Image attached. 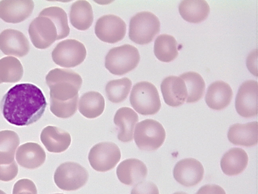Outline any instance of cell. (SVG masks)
<instances>
[{
	"mask_svg": "<svg viewBox=\"0 0 258 194\" xmlns=\"http://www.w3.org/2000/svg\"><path fill=\"white\" fill-rule=\"evenodd\" d=\"M47 106L45 97L37 86L16 85L4 96L1 109L4 118L17 126L30 125L39 120Z\"/></svg>",
	"mask_w": 258,
	"mask_h": 194,
	"instance_id": "cell-1",
	"label": "cell"
},
{
	"mask_svg": "<svg viewBox=\"0 0 258 194\" xmlns=\"http://www.w3.org/2000/svg\"><path fill=\"white\" fill-rule=\"evenodd\" d=\"M46 83L50 90V111L53 114L60 118L74 116L77 111L82 77L74 71L56 68L48 73Z\"/></svg>",
	"mask_w": 258,
	"mask_h": 194,
	"instance_id": "cell-2",
	"label": "cell"
},
{
	"mask_svg": "<svg viewBox=\"0 0 258 194\" xmlns=\"http://www.w3.org/2000/svg\"><path fill=\"white\" fill-rule=\"evenodd\" d=\"M70 32L67 14L59 7L45 8L29 28L31 42L39 50H45L56 40L67 37Z\"/></svg>",
	"mask_w": 258,
	"mask_h": 194,
	"instance_id": "cell-3",
	"label": "cell"
},
{
	"mask_svg": "<svg viewBox=\"0 0 258 194\" xmlns=\"http://www.w3.org/2000/svg\"><path fill=\"white\" fill-rule=\"evenodd\" d=\"M20 143V137L16 132L0 131V180L2 181H12L18 174L15 155Z\"/></svg>",
	"mask_w": 258,
	"mask_h": 194,
	"instance_id": "cell-4",
	"label": "cell"
},
{
	"mask_svg": "<svg viewBox=\"0 0 258 194\" xmlns=\"http://www.w3.org/2000/svg\"><path fill=\"white\" fill-rule=\"evenodd\" d=\"M141 57L137 48L130 44H125L111 48L105 61V67L111 74L122 76L138 66Z\"/></svg>",
	"mask_w": 258,
	"mask_h": 194,
	"instance_id": "cell-5",
	"label": "cell"
},
{
	"mask_svg": "<svg viewBox=\"0 0 258 194\" xmlns=\"http://www.w3.org/2000/svg\"><path fill=\"white\" fill-rule=\"evenodd\" d=\"M130 102L134 109L143 116L154 115L161 107L157 88L148 82H141L133 86Z\"/></svg>",
	"mask_w": 258,
	"mask_h": 194,
	"instance_id": "cell-6",
	"label": "cell"
},
{
	"mask_svg": "<svg viewBox=\"0 0 258 194\" xmlns=\"http://www.w3.org/2000/svg\"><path fill=\"white\" fill-rule=\"evenodd\" d=\"M160 29V22L156 15L149 12H142L132 18L128 36L135 43L147 44L152 41Z\"/></svg>",
	"mask_w": 258,
	"mask_h": 194,
	"instance_id": "cell-7",
	"label": "cell"
},
{
	"mask_svg": "<svg viewBox=\"0 0 258 194\" xmlns=\"http://www.w3.org/2000/svg\"><path fill=\"white\" fill-rule=\"evenodd\" d=\"M134 138L137 147L141 150L155 151L165 142L166 132L158 121L145 119L136 125Z\"/></svg>",
	"mask_w": 258,
	"mask_h": 194,
	"instance_id": "cell-8",
	"label": "cell"
},
{
	"mask_svg": "<svg viewBox=\"0 0 258 194\" xmlns=\"http://www.w3.org/2000/svg\"><path fill=\"white\" fill-rule=\"evenodd\" d=\"M89 179L87 170L74 162L61 164L54 174V181L57 187L64 191H75L84 187Z\"/></svg>",
	"mask_w": 258,
	"mask_h": 194,
	"instance_id": "cell-9",
	"label": "cell"
},
{
	"mask_svg": "<svg viewBox=\"0 0 258 194\" xmlns=\"http://www.w3.org/2000/svg\"><path fill=\"white\" fill-rule=\"evenodd\" d=\"M87 52L85 45L76 39H67L59 43L52 53L53 62L67 68H75L85 60Z\"/></svg>",
	"mask_w": 258,
	"mask_h": 194,
	"instance_id": "cell-10",
	"label": "cell"
},
{
	"mask_svg": "<svg viewBox=\"0 0 258 194\" xmlns=\"http://www.w3.org/2000/svg\"><path fill=\"white\" fill-rule=\"evenodd\" d=\"M121 158L117 145L111 142L95 144L89 153L88 160L91 167L97 172H106L117 165Z\"/></svg>",
	"mask_w": 258,
	"mask_h": 194,
	"instance_id": "cell-11",
	"label": "cell"
},
{
	"mask_svg": "<svg viewBox=\"0 0 258 194\" xmlns=\"http://www.w3.org/2000/svg\"><path fill=\"white\" fill-rule=\"evenodd\" d=\"M126 32L125 22L116 15H104L95 24V33L104 42H118L124 38Z\"/></svg>",
	"mask_w": 258,
	"mask_h": 194,
	"instance_id": "cell-12",
	"label": "cell"
},
{
	"mask_svg": "<svg viewBox=\"0 0 258 194\" xmlns=\"http://www.w3.org/2000/svg\"><path fill=\"white\" fill-rule=\"evenodd\" d=\"M258 84L256 81H245L239 88L235 101L238 114L246 118H253L257 114Z\"/></svg>",
	"mask_w": 258,
	"mask_h": 194,
	"instance_id": "cell-13",
	"label": "cell"
},
{
	"mask_svg": "<svg viewBox=\"0 0 258 194\" xmlns=\"http://www.w3.org/2000/svg\"><path fill=\"white\" fill-rule=\"evenodd\" d=\"M204 174L203 165L194 158L184 159L177 162L173 171L175 180L187 187L200 183L204 179Z\"/></svg>",
	"mask_w": 258,
	"mask_h": 194,
	"instance_id": "cell-14",
	"label": "cell"
},
{
	"mask_svg": "<svg viewBox=\"0 0 258 194\" xmlns=\"http://www.w3.org/2000/svg\"><path fill=\"white\" fill-rule=\"evenodd\" d=\"M0 50L6 55L22 58L30 51L29 42L22 32L6 29L0 34Z\"/></svg>",
	"mask_w": 258,
	"mask_h": 194,
	"instance_id": "cell-15",
	"label": "cell"
},
{
	"mask_svg": "<svg viewBox=\"0 0 258 194\" xmlns=\"http://www.w3.org/2000/svg\"><path fill=\"white\" fill-rule=\"evenodd\" d=\"M34 8L32 0H4L0 2V18L7 23H19L28 19Z\"/></svg>",
	"mask_w": 258,
	"mask_h": 194,
	"instance_id": "cell-16",
	"label": "cell"
},
{
	"mask_svg": "<svg viewBox=\"0 0 258 194\" xmlns=\"http://www.w3.org/2000/svg\"><path fill=\"white\" fill-rule=\"evenodd\" d=\"M161 91L165 103L169 107H180L187 99L186 85L184 81L178 76L166 77L161 84Z\"/></svg>",
	"mask_w": 258,
	"mask_h": 194,
	"instance_id": "cell-17",
	"label": "cell"
},
{
	"mask_svg": "<svg viewBox=\"0 0 258 194\" xmlns=\"http://www.w3.org/2000/svg\"><path fill=\"white\" fill-rule=\"evenodd\" d=\"M146 165L140 160L128 159L121 162L116 169L118 180L127 185H134L143 182L148 176Z\"/></svg>",
	"mask_w": 258,
	"mask_h": 194,
	"instance_id": "cell-18",
	"label": "cell"
},
{
	"mask_svg": "<svg viewBox=\"0 0 258 194\" xmlns=\"http://www.w3.org/2000/svg\"><path fill=\"white\" fill-rule=\"evenodd\" d=\"M40 140L51 153H60L67 151L71 143L69 132L57 127L48 126L40 134Z\"/></svg>",
	"mask_w": 258,
	"mask_h": 194,
	"instance_id": "cell-19",
	"label": "cell"
},
{
	"mask_svg": "<svg viewBox=\"0 0 258 194\" xmlns=\"http://www.w3.org/2000/svg\"><path fill=\"white\" fill-rule=\"evenodd\" d=\"M46 153L41 146L37 143L28 142L19 148L16 160L22 167L34 169L42 166L46 160Z\"/></svg>",
	"mask_w": 258,
	"mask_h": 194,
	"instance_id": "cell-20",
	"label": "cell"
},
{
	"mask_svg": "<svg viewBox=\"0 0 258 194\" xmlns=\"http://www.w3.org/2000/svg\"><path fill=\"white\" fill-rule=\"evenodd\" d=\"M257 121L245 124L231 125L228 133V138L233 144L244 147H253L257 144L258 127Z\"/></svg>",
	"mask_w": 258,
	"mask_h": 194,
	"instance_id": "cell-21",
	"label": "cell"
},
{
	"mask_svg": "<svg viewBox=\"0 0 258 194\" xmlns=\"http://www.w3.org/2000/svg\"><path fill=\"white\" fill-rule=\"evenodd\" d=\"M232 97L233 91L230 85L219 80L209 86L205 101L210 108L222 110L229 106Z\"/></svg>",
	"mask_w": 258,
	"mask_h": 194,
	"instance_id": "cell-22",
	"label": "cell"
},
{
	"mask_svg": "<svg viewBox=\"0 0 258 194\" xmlns=\"http://www.w3.org/2000/svg\"><path fill=\"white\" fill-rule=\"evenodd\" d=\"M139 120L138 115L131 108L125 107L118 110L114 119V123L119 129L118 139L123 142L132 141L134 128Z\"/></svg>",
	"mask_w": 258,
	"mask_h": 194,
	"instance_id": "cell-23",
	"label": "cell"
},
{
	"mask_svg": "<svg viewBox=\"0 0 258 194\" xmlns=\"http://www.w3.org/2000/svg\"><path fill=\"white\" fill-rule=\"evenodd\" d=\"M248 162V155L244 150L233 148L224 154L221 161V167L225 175L235 176L245 171Z\"/></svg>",
	"mask_w": 258,
	"mask_h": 194,
	"instance_id": "cell-24",
	"label": "cell"
},
{
	"mask_svg": "<svg viewBox=\"0 0 258 194\" xmlns=\"http://www.w3.org/2000/svg\"><path fill=\"white\" fill-rule=\"evenodd\" d=\"M179 11L184 20L198 23L208 18L210 7L205 0H183L179 6Z\"/></svg>",
	"mask_w": 258,
	"mask_h": 194,
	"instance_id": "cell-25",
	"label": "cell"
},
{
	"mask_svg": "<svg viewBox=\"0 0 258 194\" xmlns=\"http://www.w3.org/2000/svg\"><path fill=\"white\" fill-rule=\"evenodd\" d=\"M70 19L72 25L79 30L84 31L90 28L94 20L91 5L87 1H77L73 4Z\"/></svg>",
	"mask_w": 258,
	"mask_h": 194,
	"instance_id": "cell-26",
	"label": "cell"
},
{
	"mask_svg": "<svg viewBox=\"0 0 258 194\" xmlns=\"http://www.w3.org/2000/svg\"><path fill=\"white\" fill-rule=\"evenodd\" d=\"M105 108L103 96L98 92L91 91L83 94L79 102L81 114L88 119H94L101 116Z\"/></svg>",
	"mask_w": 258,
	"mask_h": 194,
	"instance_id": "cell-27",
	"label": "cell"
},
{
	"mask_svg": "<svg viewBox=\"0 0 258 194\" xmlns=\"http://www.w3.org/2000/svg\"><path fill=\"white\" fill-rule=\"evenodd\" d=\"M154 53L156 58L161 62L173 61L179 54L175 38L167 34L160 35L155 42Z\"/></svg>",
	"mask_w": 258,
	"mask_h": 194,
	"instance_id": "cell-28",
	"label": "cell"
},
{
	"mask_svg": "<svg viewBox=\"0 0 258 194\" xmlns=\"http://www.w3.org/2000/svg\"><path fill=\"white\" fill-rule=\"evenodd\" d=\"M23 73L22 65L18 59L8 56L0 60V84L19 82Z\"/></svg>",
	"mask_w": 258,
	"mask_h": 194,
	"instance_id": "cell-29",
	"label": "cell"
},
{
	"mask_svg": "<svg viewBox=\"0 0 258 194\" xmlns=\"http://www.w3.org/2000/svg\"><path fill=\"white\" fill-rule=\"evenodd\" d=\"M186 85L188 97L187 103H195L203 98L206 88L204 79L198 73L189 71L179 76Z\"/></svg>",
	"mask_w": 258,
	"mask_h": 194,
	"instance_id": "cell-30",
	"label": "cell"
},
{
	"mask_svg": "<svg viewBox=\"0 0 258 194\" xmlns=\"http://www.w3.org/2000/svg\"><path fill=\"white\" fill-rule=\"evenodd\" d=\"M132 86V80L127 78L110 81L106 87L108 100L115 104L123 102L130 92Z\"/></svg>",
	"mask_w": 258,
	"mask_h": 194,
	"instance_id": "cell-31",
	"label": "cell"
},
{
	"mask_svg": "<svg viewBox=\"0 0 258 194\" xmlns=\"http://www.w3.org/2000/svg\"><path fill=\"white\" fill-rule=\"evenodd\" d=\"M13 194H37V189L33 181L24 179L14 184Z\"/></svg>",
	"mask_w": 258,
	"mask_h": 194,
	"instance_id": "cell-32",
	"label": "cell"
},
{
	"mask_svg": "<svg viewBox=\"0 0 258 194\" xmlns=\"http://www.w3.org/2000/svg\"><path fill=\"white\" fill-rule=\"evenodd\" d=\"M131 194H159V191L154 183L143 181L135 185Z\"/></svg>",
	"mask_w": 258,
	"mask_h": 194,
	"instance_id": "cell-33",
	"label": "cell"
},
{
	"mask_svg": "<svg viewBox=\"0 0 258 194\" xmlns=\"http://www.w3.org/2000/svg\"><path fill=\"white\" fill-rule=\"evenodd\" d=\"M196 194H227L223 188L216 184H206L202 187Z\"/></svg>",
	"mask_w": 258,
	"mask_h": 194,
	"instance_id": "cell-34",
	"label": "cell"
},
{
	"mask_svg": "<svg viewBox=\"0 0 258 194\" xmlns=\"http://www.w3.org/2000/svg\"><path fill=\"white\" fill-rule=\"evenodd\" d=\"M257 50L253 51L250 53L247 58L246 65L249 71L252 73L253 75L257 76Z\"/></svg>",
	"mask_w": 258,
	"mask_h": 194,
	"instance_id": "cell-35",
	"label": "cell"
},
{
	"mask_svg": "<svg viewBox=\"0 0 258 194\" xmlns=\"http://www.w3.org/2000/svg\"><path fill=\"white\" fill-rule=\"evenodd\" d=\"M173 194H188V193L186 192H183V191H180V192H175Z\"/></svg>",
	"mask_w": 258,
	"mask_h": 194,
	"instance_id": "cell-36",
	"label": "cell"
},
{
	"mask_svg": "<svg viewBox=\"0 0 258 194\" xmlns=\"http://www.w3.org/2000/svg\"><path fill=\"white\" fill-rule=\"evenodd\" d=\"M0 194H7L6 192H5L4 191L0 190Z\"/></svg>",
	"mask_w": 258,
	"mask_h": 194,
	"instance_id": "cell-37",
	"label": "cell"
},
{
	"mask_svg": "<svg viewBox=\"0 0 258 194\" xmlns=\"http://www.w3.org/2000/svg\"><path fill=\"white\" fill-rule=\"evenodd\" d=\"M54 194H63V193H54Z\"/></svg>",
	"mask_w": 258,
	"mask_h": 194,
	"instance_id": "cell-38",
	"label": "cell"
}]
</instances>
